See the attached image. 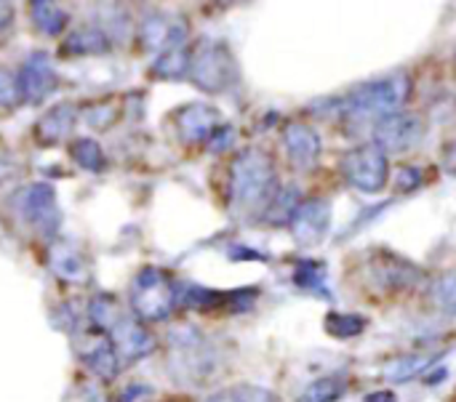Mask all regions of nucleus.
<instances>
[{
  "label": "nucleus",
  "instance_id": "f257e3e1",
  "mask_svg": "<svg viewBox=\"0 0 456 402\" xmlns=\"http://www.w3.org/2000/svg\"><path fill=\"white\" fill-rule=\"evenodd\" d=\"M275 165L267 152L248 147L230 168V195L238 208H265L275 195Z\"/></svg>",
  "mask_w": 456,
  "mask_h": 402
},
{
  "label": "nucleus",
  "instance_id": "f03ea898",
  "mask_svg": "<svg viewBox=\"0 0 456 402\" xmlns=\"http://www.w3.org/2000/svg\"><path fill=\"white\" fill-rule=\"evenodd\" d=\"M411 93L409 75H390L385 80H374L353 91L342 101V112L350 120H379L390 112H398Z\"/></svg>",
  "mask_w": 456,
  "mask_h": 402
},
{
  "label": "nucleus",
  "instance_id": "7ed1b4c3",
  "mask_svg": "<svg viewBox=\"0 0 456 402\" xmlns=\"http://www.w3.org/2000/svg\"><path fill=\"white\" fill-rule=\"evenodd\" d=\"M128 304L142 323H163L176 310V285L163 269L144 267L131 283Z\"/></svg>",
  "mask_w": 456,
  "mask_h": 402
},
{
  "label": "nucleus",
  "instance_id": "20e7f679",
  "mask_svg": "<svg viewBox=\"0 0 456 402\" xmlns=\"http://www.w3.org/2000/svg\"><path fill=\"white\" fill-rule=\"evenodd\" d=\"M192 83L206 91V93H219L227 91L235 77V59L230 53V48L219 40H200L192 51H190V72Z\"/></svg>",
  "mask_w": 456,
  "mask_h": 402
},
{
  "label": "nucleus",
  "instance_id": "39448f33",
  "mask_svg": "<svg viewBox=\"0 0 456 402\" xmlns=\"http://www.w3.org/2000/svg\"><path fill=\"white\" fill-rule=\"evenodd\" d=\"M342 173L355 189L366 195H377L387 187V176H390L387 152L377 144H361L342 157Z\"/></svg>",
  "mask_w": 456,
  "mask_h": 402
},
{
  "label": "nucleus",
  "instance_id": "423d86ee",
  "mask_svg": "<svg viewBox=\"0 0 456 402\" xmlns=\"http://www.w3.org/2000/svg\"><path fill=\"white\" fill-rule=\"evenodd\" d=\"M104 334H107V339H110L118 360H120V368L144 360L158 347L155 336L147 331V323H142L139 318H128L126 312Z\"/></svg>",
  "mask_w": 456,
  "mask_h": 402
},
{
  "label": "nucleus",
  "instance_id": "0eeeda50",
  "mask_svg": "<svg viewBox=\"0 0 456 402\" xmlns=\"http://www.w3.org/2000/svg\"><path fill=\"white\" fill-rule=\"evenodd\" d=\"M13 200H16V211L21 213V219L29 227H35L45 237L56 235L61 216H59L56 192H53L51 184H29V187H21Z\"/></svg>",
  "mask_w": 456,
  "mask_h": 402
},
{
  "label": "nucleus",
  "instance_id": "6e6552de",
  "mask_svg": "<svg viewBox=\"0 0 456 402\" xmlns=\"http://www.w3.org/2000/svg\"><path fill=\"white\" fill-rule=\"evenodd\" d=\"M425 136V120L414 112H390L374 125V144L385 152H409Z\"/></svg>",
  "mask_w": 456,
  "mask_h": 402
},
{
  "label": "nucleus",
  "instance_id": "1a4fd4ad",
  "mask_svg": "<svg viewBox=\"0 0 456 402\" xmlns=\"http://www.w3.org/2000/svg\"><path fill=\"white\" fill-rule=\"evenodd\" d=\"M331 227V203L323 197H310L302 200V205L297 208V213L289 221L291 237L302 245V248H313L321 245L329 235Z\"/></svg>",
  "mask_w": 456,
  "mask_h": 402
},
{
  "label": "nucleus",
  "instance_id": "9d476101",
  "mask_svg": "<svg viewBox=\"0 0 456 402\" xmlns=\"http://www.w3.org/2000/svg\"><path fill=\"white\" fill-rule=\"evenodd\" d=\"M59 85V77L51 67V59L43 51H35L19 69V91L29 104L43 101Z\"/></svg>",
  "mask_w": 456,
  "mask_h": 402
},
{
  "label": "nucleus",
  "instance_id": "9b49d317",
  "mask_svg": "<svg viewBox=\"0 0 456 402\" xmlns=\"http://www.w3.org/2000/svg\"><path fill=\"white\" fill-rule=\"evenodd\" d=\"M80 360L102 382H112L118 376V371H120V360H118V355H115L110 339H107V334L99 331V328H94V326L83 334Z\"/></svg>",
  "mask_w": 456,
  "mask_h": 402
},
{
  "label": "nucleus",
  "instance_id": "f8f14e48",
  "mask_svg": "<svg viewBox=\"0 0 456 402\" xmlns=\"http://www.w3.org/2000/svg\"><path fill=\"white\" fill-rule=\"evenodd\" d=\"M283 144H286V152H289L291 163L299 171L315 168V163L321 157V147H323L318 131L310 123H302V120L286 123V128H283Z\"/></svg>",
  "mask_w": 456,
  "mask_h": 402
},
{
  "label": "nucleus",
  "instance_id": "ddd939ff",
  "mask_svg": "<svg viewBox=\"0 0 456 402\" xmlns=\"http://www.w3.org/2000/svg\"><path fill=\"white\" fill-rule=\"evenodd\" d=\"M219 109L211 104H187L176 112V131L184 141L195 144V141H208L211 133L219 128Z\"/></svg>",
  "mask_w": 456,
  "mask_h": 402
},
{
  "label": "nucleus",
  "instance_id": "4468645a",
  "mask_svg": "<svg viewBox=\"0 0 456 402\" xmlns=\"http://www.w3.org/2000/svg\"><path fill=\"white\" fill-rule=\"evenodd\" d=\"M48 267H51V272H53L61 283L83 285V283L91 280L88 259H86L83 251L75 248L72 243H56V245L48 251Z\"/></svg>",
  "mask_w": 456,
  "mask_h": 402
},
{
  "label": "nucleus",
  "instance_id": "2eb2a0df",
  "mask_svg": "<svg viewBox=\"0 0 456 402\" xmlns=\"http://www.w3.org/2000/svg\"><path fill=\"white\" fill-rule=\"evenodd\" d=\"M75 120H77V109L72 104H56L53 109H48L37 125H35V139L37 144L43 147H51V144H59L61 139H67L75 128Z\"/></svg>",
  "mask_w": 456,
  "mask_h": 402
},
{
  "label": "nucleus",
  "instance_id": "dca6fc26",
  "mask_svg": "<svg viewBox=\"0 0 456 402\" xmlns=\"http://www.w3.org/2000/svg\"><path fill=\"white\" fill-rule=\"evenodd\" d=\"M112 48L110 43V35L107 29H99V27H83V29H75L64 37L61 43V53L64 56H102Z\"/></svg>",
  "mask_w": 456,
  "mask_h": 402
},
{
  "label": "nucleus",
  "instance_id": "f3484780",
  "mask_svg": "<svg viewBox=\"0 0 456 402\" xmlns=\"http://www.w3.org/2000/svg\"><path fill=\"white\" fill-rule=\"evenodd\" d=\"M29 16H32V24L43 35H51V37L61 35L69 21V13L56 0H29Z\"/></svg>",
  "mask_w": 456,
  "mask_h": 402
},
{
  "label": "nucleus",
  "instance_id": "a211bd4d",
  "mask_svg": "<svg viewBox=\"0 0 456 402\" xmlns=\"http://www.w3.org/2000/svg\"><path fill=\"white\" fill-rule=\"evenodd\" d=\"M299 205H302V200H299V189L297 187H278L275 195L270 197V203L265 205L262 219L275 224V227H283V224L291 221V216L297 213Z\"/></svg>",
  "mask_w": 456,
  "mask_h": 402
},
{
  "label": "nucleus",
  "instance_id": "6ab92c4d",
  "mask_svg": "<svg viewBox=\"0 0 456 402\" xmlns=\"http://www.w3.org/2000/svg\"><path fill=\"white\" fill-rule=\"evenodd\" d=\"M433 366V358L430 355H406V358H395L387 368H385V376L395 384H406L411 382L414 376L425 374L428 368Z\"/></svg>",
  "mask_w": 456,
  "mask_h": 402
},
{
  "label": "nucleus",
  "instance_id": "aec40b11",
  "mask_svg": "<svg viewBox=\"0 0 456 402\" xmlns=\"http://www.w3.org/2000/svg\"><path fill=\"white\" fill-rule=\"evenodd\" d=\"M187 72H190V51L184 45L160 51L158 61L152 64V75L155 77H182Z\"/></svg>",
  "mask_w": 456,
  "mask_h": 402
},
{
  "label": "nucleus",
  "instance_id": "412c9836",
  "mask_svg": "<svg viewBox=\"0 0 456 402\" xmlns=\"http://www.w3.org/2000/svg\"><path fill=\"white\" fill-rule=\"evenodd\" d=\"M206 402H281L275 392L265 390V387H254V384H238L230 390H222L216 395H211Z\"/></svg>",
  "mask_w": 456,
  "mask_h": 402
},
{
  "label": "nucleus",
  "instance_id": "4be33fe9",
  "mask_svg": "<svg viewBox=\"0 0 456 402\" xmlns=\"http://www.w3.org/2000/svg\"><path fill=\"white\" fill-rule=\"evenodd\" d=\"M69 155L80 168H86L91 173H99L104 168V152L94 139H75L69 144Z\"/></svg>",
  "mask_w": 456,
  "mask_h": 402
},
{
  "label": "nucleus",
  "instance_id": "5701e85b",
  "mask_svg": "<svg viewBox=\"0 0 456 402\" xmlns=\"http://www.w3.org/2000/svg\"><path fill=\"white\" fill-rule=\"evenodd\" d=\"M430 299H433V304H436L444 315H456V269L444 272V275L433 283Z\"/></svg>",
  "mask_w": 456,
  "mask_h": 402
},
{
  "label": "nucleus",
  "instance_id": "b1692460",
  "mask_svg": "<svg viewBox=\"0 0 456 402\" xmlns=\"http://www.w3.org/2000/svg\"><path fill=\"white\" fill-rule=\"evenodd\" d=\"M323 326L334 339H355L366 331V320L361 315H347V312H331Z\"/></svg>",
  "mask_w": 456,
  "mask_h": 402
},
{
  "label": "nucleus",
  "instance_id": "393cba45",
  "mask_svg": "<svg viewBox=\"0 0 456 402\" xmlns=\"http://www.w3.org/2000/svg\"><path fill=\"white\" fill-rule=\"evenodd\" d=\"M294 283L302 288V291H310L321 299H331V291H326V280H323V267L321 264H313V261H305L297 267L294 272Z\"/></svg>",
  "mask_w": 456,
  "mask_h": 402
},
{
  "label": "nucleus",
  "instance_id": "a878e982",
  "mask_svg": "<svg viewBox=\"0 0 456 402\" xmlns=\"http://www.w3.org/2000/svg\"><path fill=\"white\" fill-rule=\"evenodd\" d=\"M342 395H345V382L337 379V376H329V379L313 382L302 392V400L299 402H337Z\"/></svg>",
  "mask_w": 456,
  "mask_h": 402
},
{
  "label": "nucleus",
  "instance_id": "bb28decb",
  "mask_svg": "<svg viewBox=\"0 0 456 402\" xmlns=\"http://www.w3.org/2000/svg\"><path fill=\"white\" fill-rule=\"evenodd\" d=\"M83 117H86V123H91L94 128H110L115 120H118V109H115V101H104V99H99V101H91V104H86L83 107Z\"/></svg>",
  "mask_w": 456,
  "mask_h": 402
},
{
  "label": "nucleus",
  "instance_id": "cd10ccee",
  "mask_svg": "<svg viewBox=\"0 0 456 402\" xmlns=\"http://www.w3.org/2000/svg\"><path fill=\"white\" fill-rule=\"evenodd\" d=\"M21 101L19 77L11 75L5 67H0V109H13Z\"/></svg>",
  "mask_w": 456,
  "mask_h": 402
},
{
  "label": "nucleus",
  "instance_id": "c85d7f7f",
  "mask_svg": "<svg viewBox=\"0 0 456 402\" xmlns=\"http://www.w3.org/2000/svg\"><path fill=\"white\" fill-rule=\"evenodd\" d=\"M393 181H395V189L398 192H414L422 184V171L414 168V165H401L395 171V179Z\"/></svg>",
  "mask_w": 456,
  "mask_h": 402
},
{
  "label": "nucleus",
  "instance_id": "c756f323",
  "mask_svg": "<svg viewBox=\"0 0 456 402\" xmlns=\"http://www.w3.org/2000/svg\"><path fill=\"white\" fill-rule=\"evenodd\" d=\"M232 141H235V131H232L230 125H222V128H216V131L211 133L208 149H211V152H227V149L232 147Z\"/></svg>",
  "mask_w": 456,
  "mask_h": 402
},
{
  "label": "nucleus",
  "instance_id": "7c9ffc66",
  "mask_svg": "<svg viewBox=\"0 0 456 402\" xmlns=\"http://www.w3.org/2000/svg\"><path fill=\"white\" fill-rule=\"evenodd\" d=\"M13 21V8L8 0H0V32H5Z\"/></svg>",
  "mask_w": 456,
  "mask_h": 402
},
{
  "label": "nucleus",
  "instance_id": "2f4dec72",
  "mask_svg": "<svg viewBox=\"0 0 456 402\" xmlns=\"http://www.w3.org/2000/svg\"><path fill=\"white\" fill-rule=\"evenodd\" d=\"M444 168L456 176V141H452L449 147H446V152H444Z\"/></svg>",
  "mask_w": 456,
  "mask_h": 402
},
{
  "label": "nucleus",
  "instance_id": "473e14b6",
  "mask_svg": "<svg viewBox=\"0 0 456 402\" xmlns=\"http://www.w3.org/2000/svg\"><path fill=\"white\" fill-rule=\"evenodd\" d=\"M230 259H265V256H262V253H254V251H248V248H238V245H235V248L230 251Z\"/></svg>",
  "mask_w": 456,
  "mask_h": 402
},
{
  "label": "nucleus",
  "instance_id": "72a5a7b5",
  "mask_svg": "<svg viewBox=\"0 0 456 402\" xmlns=\"http://www.w3.org/2000/svg\"><path fill=\"white\" fill-rule=\"evenodd\" d=\"M366 402H398V398L393 395V392H387V390H382V392H374V395H369Z\"/></svg>",
  "mask_w": 456,
  "mask_h": 402
},
{
  "label": "nucleus",
  "instance_id": "f704fd0d",
  "mask_svg": "<svg viewBox=\"0 0 456 402\" xmlns=\"http://www.w3.org/2000/svg\"><path fill=\"white\" fill-rule=\"evenodd\" d=\"M216 5H232V3H238V0H214Z\"/></svg>",
  "mask_w": 456,
  "mask_h": 402
},
{
  "label": "nucleus",
  "instance_id": "c9c22d12",
  "mask_svg": "<svg viewBox=\"0 0 456 402\" xmlns=\"http://www.w3.org/2000/svg\"><path fill=\"white\" fill-rule=\"evenodd\" d=\"M454 72H456V56H454Z\"/></svg>",
  "mask_w": 456,
  "mask_h": 402
}]
</instances>
